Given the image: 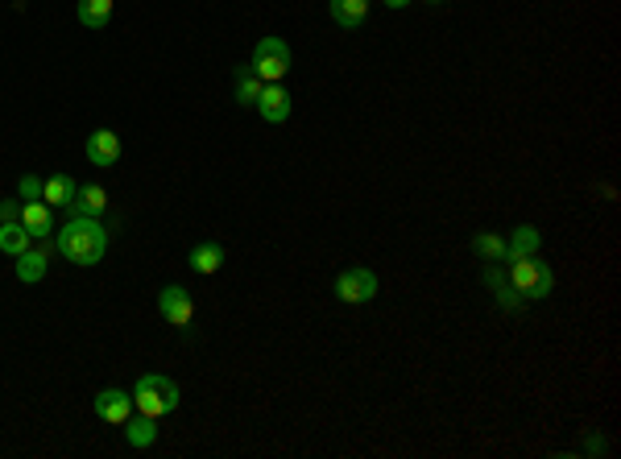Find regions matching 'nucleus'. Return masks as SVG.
I'll use <instances>...</instances> for the list:
<instances>
[{
	"mask_svg": "<svg viewBox=\"0 0 621 459\" xmlns=\"http://www.w3.org/2000/svg\"><path fill=\"white\" fill-rule=\"evenodd\" d=\"M58 253L71 265H100V257L108 253V232L95 216H75L66 220V228H58Z\"/></svg>",
	"mask_w": 621,
	"mask_h": 459,
	"instance_id": "f257e3e1",
	"label": "nucleus"
},
{
	"mask_svg": "<svg viewBox=\"0 0 621 459\" xmlns=\"http://www.w3.org/2000/svg\"><path fill=\"white\" fill-rule=\"evenodd\" d=\"M506 278H509V286H514V290L522 294L527 302H538V298H547V294L556 290V273H551V265H547V261H538V253L509 257Z\"/></svg>",
	"mask_w": 621,
	"mask_h": 459,
	"instance_id": "f03ea898",
	"label": "nucleus"
},
{
	"mask_svg": "<svg viewBox=\"0 0 621 459\" xmlns=\"http://www.w3.org/2000/svg\"><path fill=\"white\" fill-rule=\"evenodd\" d=\"M133 410L137 414H150V418H162V414L179 410V385L162 373H145L133 389Z\"/></svg>",
	"mask_w": 621,
	"mask_h": 459,
	"instance_id": "7ed1b4c3",
	"label": "nucleus"
},
{
	"mask_svg": "<svg viewBox=\"0 0 621 459\" xmlns=\"http://www.w3.org/2000/svg\"><path fill=\"white\" fill-rule=\"evenodd\" d=\"M249 66L257 71L261 83H282V79L291 75V46H286L282 38H261L253 46V63Z\"/></svg>",
	"mask_w": 621,
	"mask_h": 459,
	"instance_id": "20e7f679",
	"label": "nucleus"
},
{
	"mask_svg": "<svg viewBox=\"0 0 621 459\" xmlns=\"http://www.w3.org/2000/svg\"><path fill=\"white\" fill-rule=\"evenodd\" d=\"M377 290H381V281H377V273L365 269V265H352V269H340L336 273V298L349 302V307L373 302Z\"/></svg>",
	"mask_w": 621,
	"mask_h": 459,
	"instance_id": "39448f33",
	"label": "nucleus"
},
{
	"mask_svg": "<svg viewBox=\"0 0 621 459\" xmlns=\"http://www.w3.org/2000/svg\"><path fill=\"white\" fill-rule=\"evenodd\" d=\"M158 315L166 323H174V327H191V319H195V298H191L182 286H166V290L158 294Z\"/></svg>",
	"mask_w": 621,
	"mask_h": 459,
	"instance_id": "423d86ee",
	"label": "nucleus"
},
{
	"mask_svg": "<svg viewBox=\"0 0 621 459\" xmlns=\"http://www.w3.org/2000/svg\"><path fill=\"white\" fill-rule=\"evenodd\" d=\"M253 108L261 112V121L282 124L286 116H291V92H286L282 83H261V95H257Z\"/></svg>",
	"mask_w": 621,
	"mask_h": 459,
	"instance_id": "0eeeda50",
	"label": "nucleus"
},
{
	"mask_svg": "<svg viewBox=\"0 0 621 459\" xmlns=\"http://www.w3.org/2000/svg\"><path fill=\"white\" fill-rule=\"evenodd\" d=\"M95 414H100V422H108V426H124V422L133 418V394H124V389H104V394L95 397Z\"/></svg>",
	"mask_w": 621,
	"mask_h": 459,
	"instance_id": "6e6552de",
	"label": "nucleus"
},
{
	"mask_svg": "<svg viewBox=\"0 0 621 459\" xmlns=\"http://www.w3.org/2000/svg\"><path fill=\"white\" fill-rule=\"evenodd\" d=\"M87 161L100 170L116 166V161H121V137H116L113 129H95L92 137H87Z\"/></svg>",
	"mask_w": 621,
	"mask_h": 459,
	"instance_id": "1a4fd4ad",
	"label": "nucleus"
},
{
	"mask_svg": "<svg viewBox=\"0 0 621 459\" xmlns=\"http://www.w3.org/2000/svg\"><path fill=\"white\" fill-rule=\"evenodd\" d=\"M21 228H25L34 240H46V236L54 232V207H46L42 199H34V203H21Z\"/></svg>",
	"mask_w": 621,
	"mask_h": 459,
	"instance_id": "9d476101",
	"label": "nucleus"
},
{
	"mask_svg": "<svg viewBox=\"0 0 621 459\" xmlns=\"http://www.w3.org/2000/svg\"><path fill=\"white\" fill-rule=\"evenodd\" d=\"M328 13L340 29H357L369 21V0H328Z\"/></svg>",
	"mask_w": 621,
	"mask_h": 459,
	"instance_id": "9b49d317",
	"label": "nucleus"
},
{
	"mask_svg": "<svg viewBox=\"0 0 621 459\" xmlns=\"http://www.w3.org/2000/svg\"><path fill=\"white\" fill-rule=\"evenodd\" d=\"M124 439H129V447L145 451L158 443V418H150V414H133L129 422H124Z\"/></svg>",
	"mask_w": 621,
	"mask_h": 459,
	"instance_id": "f8f14e48",
	"label": "nucleus"
},
{
	"mask_svg": "<svg viewBox=\"0 0 621 459\" xmlns=\"http://www.w3.org/2000/svg\"><path fill=\"white\" fill-rule=\"evenodd\" d=\"M485 286H489V290L498 294V302H501V307H506V310H518V307H522V302H527V298H522V294L514 290V286H509L506 269H498V261H489V269H485Z\"/></svg>",
	"mask_w": 621,
	"mask_h": 459,
	"instance_id": "ddd939ff",
	"label": "nucleus"
},
{
	"mask_svg": "<svg viewBox=\"0 0 621 459\" xmlns=\"http://www.w3.org/2000/svg\"><path fill=\"white\" fill-rule=\"evenodd\" d=\"M191 269L195 273H203V278H212V273L220 269V265H224V244H216V240H203V244H195V249H191Z\"/></svg>",
	"mask_w": 621,
	"mask_h": 459,
	"instance_id": "4468645a",
	"label": "nucleus"
},
{
	"mask_svg": "<svg viewBox=\"0 0 621 459\" xmlns=\"http://www.w3.org/2000/svg\"><path fill=\"white\" fill-rule=\"evenodd\" d=\"M75 190H79L75 179H66V174H50L46 187H42V203H46V207H71Z\"/></svg>",
	"mask_w": 621,
	"mask_h": 459,
	"instance_id": "2eb2a0df",
	"label": "nucleus"
},
{
	"mask_svg": "<svg viewBox=\"0 0 621 459\" xmlns=\"http://www.w3.org/2000/svg\"><path fill=\"white\" fill-rule=\"evenodd\" d=\"M538 244H543V232L535 224H522L514 228V236L506 240V261L509 257H527V253H538Z\"/></svg>",
	"mask_w": 621,
	"mask_h": 459,
	"instance_id": "dca6fc26",
	"label": "nucleus"
},
{
	"mask_svg": "<svg viewBox=\"0 0 621 459\" xmlns=\"http://www.w3.org/2000/svg\"><path fill=\"white\" fill-rule=\"evenodd\" d=\"M75 17H79V25H87V29H104L113 21V0H79Z\"/></svg>",
	"mask_w": 621,
	"mask_h": 459,
	"instance_id": "f3484780",
	"label": "nucleus"
},
{
	"mask_svg": "<svg viewBox=\"0 0 621 459\" xmlns=\"http://www.w3.org/2000/svg\"><path fill=\"white\" fill-rule=\"evenodd\" d=\"M46 265H50L46 249H34V244H29L25 253L17 257V278L21 281H42V278H46Z\"/></svg>",
	"mask_w": 621,
	"mask_h": 459,
	"instance_id": "a211bd4d",
	"label": "nucleus"
},
{
	"mask_svg": "<svg viewBox=\"0 0 621 459\" xmlns=\"http://www.w3.org/2000/svg\"><path fill=\"white\" fill-rule=\"evenodd\" d=\"M104 207H108L104 187H79L75 199H71V211H75V216H95V220H100Z\"/></svg>",
	"mask_w": 621,
	"mask_h": 459,
	"instance_id": "6ab92c4d",
	"label": "nucleus"
},
{
	"mask_svg": "<svg viewBox=\"0 0 621 459\" xmlns=\"http://www.w3.org/2000/svg\"><path fill=\"white\" fill-rule=\"evenodd\" d=\"M34 244V236L21 228V220H13V224H0V253L5 257H21Z\"/></svg>",
	"mask_w": 621,
	"mask_h": 459,
	"instance_id": "aec40b11",
	"label": "nucleus"
},
{
	"mask_svg": "<svg viewBox=\"0 0 621 459\" xmlns=\"http://www.w3.org/2000/svg\"><path fill=\"white\" fill-rule=\"evenodd\" d=\"M257 95H261V79H257L253 66H236V95L232 100L241 103V108H253Z\"/></svg>",
	"mask_w": 621,
	"mask_h": 459,
	"instance_id": "412c9836",
	"label": "nucleus"
},
{
	"mask_svg": "<svg viewBox=\"0 0 621 459\" xmlns=\"http://www.w3.org/2000/svg\"><path fill=\"white\" fill-rule=\"evenodd\" d=\"M472 253L480 257V261H506V240L501 236H493V232H477L472 236Z\"/></svg>",
	"mask_w": 621,
	"mask_h": 459,
	"instance_id": "4be33fe9",
	"label": "nucleus"
},
{
	"mask_svg": "<svg viewBox=\"0 0 621 459\" xmlns=\"http://www.w3.org/2000/svg\"><path fill=\"white\" fill-rule=\"evenodd\" d=\"M42 187H46V179H38V174H25V179H21V199H25V203H34V199H42Z\"/></svg>",
	"mask_w": 621,
	"mask_h": 459,
	"instance_id": "5701e85b",
	"label": "nucleus"
},
{
	"mask_svg": "<svg viewBox=\"0 0 621 459\" xmlns=\"http://www.w3.org/2000/svg\"><path fill=\"white\" fill-rule=\"evenodd\" d=\"M13 220H21V203H13V199H0V224H13Z\"/></svg>",
	"mask_w": 621,
	"mask_h": 459,
	"instance_id": "b1692460",
	"label": "nucleus"
},
{
	"mask_svg": "<svg viewBox=\"0 0 621 459\" xmlns=\"http://www.w3.org/2000/svg\"><path fill=\"white\" fill-rule=\"evenodd\" d=\"M389 9H406V5H414V0H386Z\"/></svg>",
	"mask_w": 621,
	"mask_h": 459,
	"instance_id": "393cba45",
	"label": "nucleus"
},
{
	"mask_svg": "<svg viewBox=\"0 0 621 459\" xmlns=\"http://www.w3.org/2000/svg\"><path fill=\"white\" fill-rule=\"evenodd\" d=\"M431 5H443V0H431Z\"/></svg>",
	"mask_w": 621,
	"mask_h": 459,
	"instance_id": "a878e982",
	"label": "nucleus"
}]
</instances>
